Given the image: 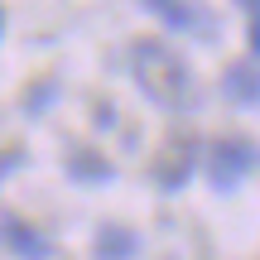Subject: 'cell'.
Returning <instances> with one entry per match:
<instances>
[{
    "label": "cell",
    "instance_id": "6da1fadb",
    "mask_svg": "<svg viewBox=\"0 0 260 260\" xmlns=\"http://www.w3.org/2000/svg\"><path fill=\"white\" fill-rule=\"evenodd\" d=\"M130 68H135V82L145 87V96L159 102L164 111H183V106H193V96H198L193 68H188L169 44H159V39H135V48H130Z\"/></svg>",
    "mask_w": 260,
    "mask_h": 260
},
{
    "label": "cell",
    "instance_id": "7a4b0ae2",
    "mask_svg": "<svg viewBox=\"0 0 260 260\" xmlns=\"http://www.w3.org/2000/svg\"><path fill=\"white\" fill-rule=\"evenodd\" d=\"M251 164H255V145H251V140H241V135H226V140H217V145H212L207 178H212L217 193H232Z\"/></svg>",
    "mask_w": 260,
    "mask_h": 260
},
{
    "label": "cell",
    "instance_id": "3957f363",
    "mask_svg": "<svg viewBox=\"0 0 260 260\" xmlns=\"http://www.w3.org/2000/svg\"><path fill=\"white\" fill-rule=\"evenodd\" d=\"M193 149H198V140L188 135V130H174V135L164 140V149L154 154V178L164 188H178L188 178V169H193Z\"/></svg>",
    "mask_w": 260,
    "mask_h": 260
},
{
    "label": "cell",
    "instance_id": "277c9868",
    "mask_svg": "<svg viewBox=\"0 0 260 260\" xmlns=\"http://www.w3.org/2000/svg\"><path fill=\"white\" fill-rule=\"evenodd\" d=\"M226 92H232L241 106H255V96H260V92H255V53L226 68Z\"/></svg>",
    "mask_w": 260,
    "mask_h": 260
},
{
    "label": "cell",
    "instance_id": "5b68a950",
    "mask_svg": "<svg viewBox=\"0 0 260 260\" xmlns=\"http://www.w3.org/2000/svg\"><path fill=\"white\" fill-rule=\"evenodd\" d=\"M5 246H15V251L24 255V260H44V255H48V241H44V236L34 232V226L15 222V217L5 222Z\"/></svg>",
    "mask_w": 260,
    "mask_h": 260
},
{
    "label": "cell",
    "instance_id": "8992f818",
    "mask_svg": "<svg viewBox=\"0 0 260 260\" xmlns=\"http://www.w3.org/2000/svg\"><path fill=\"white\" fill-rule=\"evenodd\" d=\"M130 251H135L130 232H121V226H102V236H96V255H102V260H125Z\"/></svg>",
    "mask_w": 260,
    "mask_h": 260
},
{
    "label": "cell",
    "instance_id": "52a82bcc",
    "mask_svg": "<svg viewBox=\"0 0 260 260\" xmlns=\"http://www.w3.org/2000/svg\"><path fill=\"white\" fill-rule=\"evenodd\" d=\"M68 169H73V174H82V178H106V174H111V164H96V154H77Z\"/></svg>",
    "mask_w": 260,
    "mask_h": 260
},
{
    "label": "cell",
    "instance_id": "ba28073f",
    "mask_svg": "<svg viewBox=\"0 0 260 260\" xmlns=\"http://www.w3.org/2000/svg\"><path fill=\"white\" fill-rule=\"evenodd\" d=\"M149 5H154L159 15L169 19V24H188V19H193V15H188V10H178V0H149Z\"/></svg>",
    "mask_w": 260,
    "mask_h": 260
},
{
    "label": "cell",
    "instance_id": "9c48e42d",
    "mask_svg": "<svg viewBox=\"0 0 260 260\" xmlns=\"http://www.w3.org/2000/svg\"><path fill=\"white\" fill-rule=\"evenodd\" d=\"M241 5H246V15H255V0H241Z\"/></svg>",
    "mask_w": 260,
    "mask_h": 260
}]
</instances>
